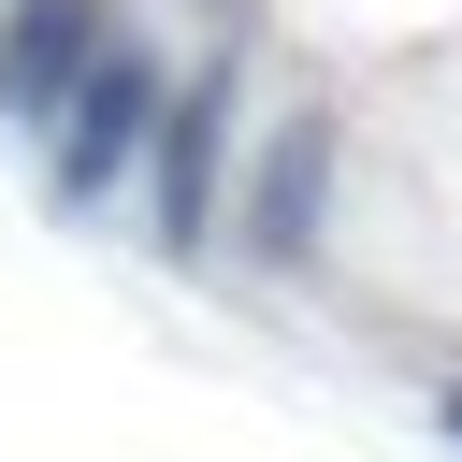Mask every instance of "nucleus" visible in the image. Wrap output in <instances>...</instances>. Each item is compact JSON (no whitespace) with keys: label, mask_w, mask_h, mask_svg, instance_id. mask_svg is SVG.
<instances>
[{"label":"nucleus","mask_w":462,"mask_h":462,"mask_svg":"<svg viewBox=\"0 0 462 462\" xmlns=\"http://www.w3.org/2000/svg\"><path fill=\"white\" fill-rule=\"evenodd\" d=\"M318 231H332V116L318 101H289L274 130H260V159H245V260H318Z\"/></svg>","instance_id":"obj_3"},{"label":"nucleus","mask_w":462,"mask_h":462,"mask_svg":"<svg viewBox=\"0 0 462 462\" xmlns=\"http://www.w3.org/2000/svg\"><path fill=\"white\" fill-rule=\"evenodd\" d=\"M116 29H130L116 0H0V116L14 130H58V101L87 87V58Z\"/></svg>","instance_id":"obj_4"},{"label":"nucleus","mask_w":462,"mask_h":462,"mask_svg":"<svg viewBox=\"0 0 462 462\" xmlns=\"http://www.w3.org/2000/svg\"><path fill=\"white\" fill-rule=\"evenodd\" d=\"M448 448H462V390H448Z\"/></svg>","instance_id":"obj_5"},{"label":"nucleus","mask_w":462,"mask_h":462,"mask_svg":"<svg viewBox=\"0 0 462 462\" xmlns=\"http://www.w3.org/2000/svg\"><path fill=\"white\" fill-rule=\"evenodd\" d=\"M231 87H245V29H231V43L202 58V72H173V116H159V144H144V202H159V245H173V260H202V245H217Z\"/></svg>","instance_id":"obj_2"},{"label":"nucleus","mask_w":462,"mask_h":462,"mask_svg":"<svg viewBox=\"0 0 462 462\" xmlns=\"http://www.w3.org/2000/svg\"><path fill=\"white\" fill-rule=\"evenodd\" d=\"M159 116H173V72H159V43H144V29H116V43L87 58V87L58 101V130H43V188H58L72 217H87V202H116V173H144Z\"/></svg>","instance_id":"obj_1"}]
</instances>
